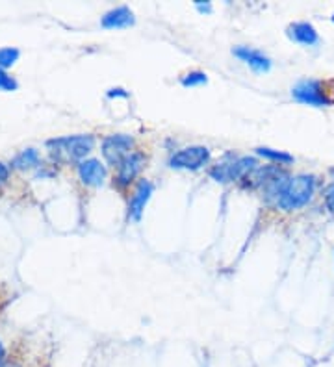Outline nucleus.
<instances>
[{
    "label": "nucleus",
    "mask_w": 334,
    "mask_h": 367,
    "mask_svg": "<svg viewBox=\"0 0 334 367\" xmlns=\"http://www.w3.org/2000/svg\"><path fill=\"white\" fill-rule=\"evenodd\" d=\"M8 176H10V169H8V165L0 164V184H4L8 180Z\"/></svg>",
    "instance_id": "6ab92c4d"
},
{
    "label": "nucleus",
    "mask_w": 334,
    "mask_h": 367,
    "mask_svg": "<svg viewBox=\"0 0 334 367\" xmlns=\"http://www.w3.org/2000/svg\"><path fill=\"white\" fill-rule=\"evenodd\" d=\"M314 193H316V176L314 175L288 176L273 203L284 212H294L310 203Z\"/></svg>",
    "instance_id": "f257e3e1"
},
{
    "label": "nucleus",
    "mask_w": 334,
    "mask_h": 367,
    "mask_svg": "<svg viewBox=\"0 0 334 367\" xmlns=\"http://www.w3.org/2000/svg\"><path fill=\"white\" fill-rule=\"evenodd\" d=\"M2 367H19L17 364H6V366H2Z\"/></svg>",
    "instance_id": "412c9836"
},
{
    "label": "nucleus",
    "mask_w": 334,
    "mask_h": 367,
    "mask_svg": "<svg viewBox=\"0 0 334 367\" xmlns=\"http://www.w3.org/2000/svg\"><path fill=\"white\" fill-rule=\"evenodd\" d=\"M325 204H327V208L331 210V212L334 214V186L331 187V189L327 191V197H325Z\"/></svg>",
    "instance_id": "a211bd4d"
},
{
    "label": "nucleus",
    "mask_w": 334,
    "mask_h": 367,
    "mask_svg": "<svg viewBox=\"0 0 334 367\" xmlns=\"http://www.w3.org/2000/svg\"><path fill=\"white\" fill-rule=\"evenodd\" d=\"M234 56H238L242 62H245L249 67L258 71V73H267L272 69V60L266 54H262L260 51L251 49V46H236L234 49Z\"/></svg>",
    "instance_id": "6e6552de"
},
{
    "label": "nucleus",
    "mask_w": 334,
    "mask_h": 367,
    "mask_svg": "<svg viewBox=\"0 0 334 367\" xmlns=\"http://www.w3.org/2000/svg\"><path fill=\"white\" fill-rule=\"evenodd\" d=\"M292 95L301 104H308L314 108L331 106L333 99L328 96V87L323 80L317 78H305L299 80L297 84L292 87Z\"/></svg>",
    "instance_id": "f03ea898"
},
{
    "label": "nucleus",
    "mask_w": 334,
    "mask_h": 367,
    "mask_svg": "<svg viewBox=\"0 0 334 367\" xmlns=\"http://www.w3.org/2000/svg\"><path fill=\"white\" fill-rule=\"evenodd\" d=\"M256 153L260 154V156H264V158L272 160V162H277L278 165H288L295 162L294 156L288 153H284V151H275V148L260 147V148H256Z\"/></svg>",
    "instance_id": "ddd939ff"
},
{
    "label": "nucleus",
    "mask_w": 334,
    "mask_h": 367,
    "mask_svg": "<svg viewBox=\"0 0 334 367\" xmlns=\"http://www.w3.org/2000/svg\"><path fill=\"white\" fill-rule=\"evenodd\" d=\"M210 151L206 147L195 145V147L181 148L169 158V165L173 169H192L197 171L208 164Z\"/></svg>",
    "instance_id": "39448f33"
},
{
    "label": "nucleus",
    "mask_w": 334,
    "mask_h": 367,
    "mask_svg": "<svg viewBox=\"0 0 334 367\" xmlns=\"http://www.w3.org/2000/svg\"><path fill=\"white\" fill-rule=\"evenodd\" d=\"M182 85H186V87H193V85H201L206 84L208 78H206V74L203 71H192V73H186L184 76H181Z\"/></svg>",
    "instance_id": "2eb2a0df"
},
{
    "label": "nucleus",
    "mask_w": 334,
    "mask_h": 367,
    "mask_svg": "<svg viewBox=\"0 0 334 367\" xmlns=\"http://www.w3.org/2000/svg\"><path fill=\"white\" fill-rule=\"evenodd\" d=\"M0 89H4V91L17 89V82H15V78L10 76L4 69H0Z\"/></svg>",
    "instance_id": "f3484780"
},
{
    "label": "nucleus",
    "mask_w": 334,
    "mask_h": 367,
    "mask_svg": "<svg viewBox=\"0 0 334 367\" xmlns=\"http://www.w3.org/2000/svg\"><path fill=\"white\" fill-rule=\"evenodd\" d=\"M333 23H334V13H333Z\"/></svg>",
    "instance_id": "4be33fe9"
},
{
    "label": "nucleus",
    "mask_w": 334,
    "mask_h": 367,
    "mask_svg": "<svg viewBox=\"0 0 334 367\" xmlns=\"http://www.w3.org/2000/svg\"><path fill=\"white\" fill-rule=\"evenodd\" d=\"M256 169V160L244 156L231 162V164H217L214 169L210 171L212 178L217 182H233L240 180V178H247V176Z\"/></svg>",
    "instance_id": "7ed1b4c3"
},
{
    "label": "nucleus",
    "mask_w": 334,
    "mask_h": 367,
    "mask_svg": "<svg viewBox=\"0 0 334 367\" xmlns=\"http://www.w3.org/2000/svg\"><path fill=\"white\" fill-rule=\"evenodd\" d=\"M288 37L295 43L305 46H312L319 43V34L310 23H294L288 26Z\"/></svg>",
    "instance_id": "9b49d317"
},
{
    "label": "nucleus",
    "mask_w": 334,
    "mask_h": 367,
    "mask_svg": "<svg viewBox=\"0 0 334 367\" xmlns=\"http://www.w3.org/2000/svg\"><path fill=\"white\" fill-rule=\"evenodd\" d=\"M143 164H145V158H143L142 153H136V151H134L131 156H126V158L121 162L119 167H117V178H115L117 186H131V182L134 180L137 176V173L143 169Z\"/></svg>",
    "instance_id": "0eeeda50"
},
{
    "label": "nucleus",
    "mask_w": 334,
    "mask_h": 367,
    "mask_svg": "<svg viewBox=\"0 0 334 367\" xmlns=\"http://www.w3.org/2000/svg\"><path fill=\"white\" fill-rule=\"evenodd\" d=\"M17 58H19L17 49H12V46H8V49H0V69L12 67L13 63L17 62Z\"/></svg>",
    "instance_id": "dca6fc26"
},
{
    "label": "nucleus",
    "mask_w": 334,
    "mask_h": 367,
    "mask_svg": "<svg viewBox=\"0 0 334 367\" xmlns=\"http://www.w3.org/2000/svg\"><path fill=\"white\" fill-rule=\"evenodd\" d=\"M134 139L131 136L125 134H114V136H108L102 142V156L106 158V162L114 167H119L121 162L131 156L134 151Z\"/></svg>",
    "instance_id": "20e7f679"
},
{
    "label": "nucleus",
    "mask_w": 334,
    "mask_h": 367,
    "mask_svg": "<svg viewBox=\"0 0 334 367\" xmlns=\"http://www.w3.org/2000/svg\"><path fill=\"white\" fill-rule=\"evenodd\" d=\"M78 175L85 186H101L106 178V169L99 160H84L78 164Z\"/></svg>",
    "instance_id": "1a4fd4ad"
},
{
    "label": "nucleus",
    "mask_w": 334,
    "mask_h": 367,
    "mask_svg": "<svg viewBox=\"0 0 334 367\" xmlns=\"http://www.w3.org/2000/svg\"><path fill=\"white\" fill-rule=\"evenodd\" d=\"M37 164H40V154H37L35 148H26L12 162L13 167H17V169H26V167H32V165Z\"/></svg>",
    "instance_id": "4468645a"
},
{
    "label": "nucleus",
    "mask_w": 334,
    "mask_h": 367,
    "mask_svg": "<svg viewBox=\"0 0 334 367\" xmlns=\"http://www.w3.org/2000/svg\"><path fill=\"white\" fill-rule=\"evenodd\" d=\"M2 358H4V349H2V343H0V367H2Z\"/></svg>",
    "instance_id": "aec40b11"
},
{
    "label": "nucleus",
    "mask_w": 334,
    "mask_h": 367,
    "mask_svg": "<svg viewBox=\"0 0 334 367\" xmlns=\"http://www.w3.org/2000/svg\"><path fill=\"white\" fill-rule=\"evenodd\" d=\"M93 136L85 134V136H71L62 137V139H52L49 142V147L58 148V153H65L67 158L71 160H82L93 151Z\"/></svg>",
    "instance_id": "423d86ee"
},
{
    "label": "nucleus",
    "mask_w": 334,
    "mask_h": 367,
    "mask_svg": "<svg viewBox=\"0 0 334 367\" xmlns=\"http://www.w3.org/2000/svg\"><path fill=\"white\" fill-rule=\"evenodd\" d=\"M134 13L131 12V8L119 6L115 10H110L108 13H104L102 17V26L104 28H125V26H131L134 24Z\"/></svg>",
    "instance_id": "f8f14e48"
},
{
    "label": "nucleus",
    "mask_w": 334,
    "mask_h": 367,
    "mask_svg": "<svg viewBox=\"0 0 334 367\" xmlns=\"http://www.w3.org/2000/svg\"><path fill=\"white\" fill-rule=\"evenodd\" d=\"M151 195H153V184L149 180L140 182V186L136 187V191H134V195L131 198V204H128V217L131 219H142L143 210H145V204L149 203Z\"/></svg>",
    "instance_id": "9d476101"
}]
</instances>
